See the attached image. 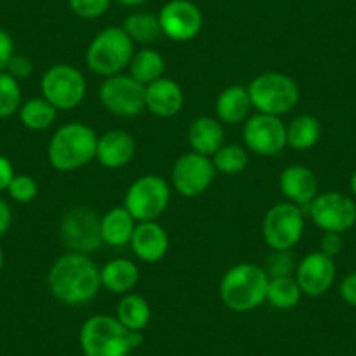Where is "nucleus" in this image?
Here are the masks:
<instances>
[{
	"mask_svg": "<svg viewBox=\"0 0 356 356\" xmlns=\"http://www.w3.org/2000/svg\"><path fill=\"white\" fill-rule=\"evenodd\" d=\"M47 286L54 299L61 304L82 306L93 300L100 292V269L84 253L68 252L58 257L49 267Z\"/></svg>",
	"mask_w": 356,
	"mask_h": 356,
	"instance_id": "obj_1",
	"label": "nucleus"
},
{
	"mask_svg": "<svg viewBox=\"0 0 356 356\" xmlns=\"http://www.w3.org/2000/svg\"><path fill=\"white\" fill-rule=\"evenodd\" d=\"M269 276L257 264H236L222 276L218 296L224 306L234 313H248L266 302Z\"/></svg>",
	"mask_w": 356,
	"mask_h": 356,
	"instance_id": "obj_2",
	"label": "nucleus"
},
{
	"mask_svg": "<svg viewBox=\"0 0 356 356\" xmlns=\"http://www.w3.org/2000/svg\"><path fill=\"white\" fill-rule=\"evenodd\" d=\"M98 135L84 122H67L47 145V159L58 171H75L97 159Z\"/></svg>",
	"mask_w": 356,
	"mask_h": 356,
	"instance_id": "obj_3",
	"label": "nucleus"
},
{
	"mask_svg": "<svg viewBox=\"0 0 356 356\" xmlns=\"http://www.w3.org/2000/svg\"><path fill=\"white\" fill-rule=\"evenodd\" d=\"M135 54V42L122 30V26H107L95 35L86 51V63L89 70L102 77L122 74Z\"/></svg>",
	"mask_w": 356,
	"mask_h": 356,
	"instance_id": "obj_4",
	"label": "nucleus"
},
{
	"mask_svg": "<svg viewBox=\"0 0 356 356\" xmlns=\"http://www.w3.org/2000/svg\"><path fill=\"white\" fill-rule=\"evenodd\" d=\"M252 107L259 114L282 115L289 114L299 104V86L290 75L282 72H266L248 84Z\"/></svg>",
	"mask_w": 356,
	"mask_h": 356,
	"instance_id": "obj_5",
	"label": "nucleus"
},
{
	"mask_svg": "<svg viewBox=\"0 0 356 356\" xmlns=\"http://www.w3.org/2000/svg\"><path fill=\"white\" fill-rule=\"evenodd\" d=\"M79 344L84 356H129V330L115 316L95 314L82 323Z\"/></svg>",
	"mask_w": 356,
	"mask_h": 356,
	"instance_id": "obj_6",
	"label": "nucleus"
},
{
	"mask_svg": "<svg viewBox=\"0 0 356 356\" xmlns=\"http://www.w3.org/2000/svg\"><path fill=\"white\" fill-rule=\"evenodd\" d=\"M40 91L56 111H74L84 102L88 84L84 74L77 67L58 63L44 72Z\"/></svg>",
	"mask_w": 356,
	"mask_h": 356,
	"instance_id": "obj_7",
	"label": "nucleus"
},
{
	"mask_svg": "<svg viewBox=\"0 0 356 356\" xmlns=\"http://www.w3.org/2000/svg\"><path fill=\"white\" fill-rule=\"evenodd\" d=\"M171 189L159 175H143L128 187L124 208L136 222L157 220L166 211Z\"/></svg>",
	"mask_w": 356,
	"mask_h": 356,
	"instance_id": "obj_8",
	"label": "nucleus"
},
{
	"mask_svg": "<svg viewBox=\"0 0 356 356\" xmlns=\"http://www.w3.org/2000/svg\"><path fill=\"white\" fill-rule=\"evenodd\" d=\"M102 217L89 207L70 208L63 215L60 224L61 243L70 252L88 253L97 252L102 245Z\"/></svg>",
	"mask_w": 356,
	"mask_h": 356,
	"instance_id": "obj_9",
	"label": "nucleus"
},
{
	"mask_svg": "<svg viewBox=\"0 0 356 356\" xmlns=\"http://www.w3.org/2000/svg\"><path fill=\"white\" fill-rule=\"evenodd\" d=\"M304 234V210L292 203H278L266 213L262 236L271 250H292Z\"/></svg>",
	"mask_w": 356,
	"mask_h": 356,
	"instance_id": "obj_10",
	"label": "nucleus"
},
{
	"mask_svg": "<svg viewBox=\"0 0 356 356\" xmlns=\"http://www.w3.org/2000/svg\"><path fill=\"white\" fill-rule=\"evenodd\" d=\"M104 108L118 118H136L145 111V86L126 74L107 77L100 86Z\"/></svg>",
	"mask_w": 356,
	"mask_h": 356,
	"instance_id": "obj_11",
	"label": "nucleus"
},
{
	"mask_svg": "<svg viewBox=\"0 0 356 356\" xmlns=\"http://www.w3.org/2000/svg\"><path fill=\"white\" fill-rule=\"evenodd\" d=\"M307 213L313 224L323 232L342 234L356 225V203L337 191L318 194L307 207Z\"/></svg>",
	"mask_w": 356,
	"mask_h": 356,
	"instance_id": "obj_12",
	"label": "nucleus"
},
{
	"mask_svg": "<svg viewBox=\"0 0 356 356\" xmlns=\"http://www.w3.org/2000/svg\"><path fill=\"white\" fill-rule=\"evenodd\" d=\"M217 170L211 157L197 152H187L178 157L171 170V186L180 196L197 197L207 193L215 180Z\"/></svg>",
	"mask_w": 356,
	"mask_h": 356,
	"instance_id": "obj_13",
	"label": "nucleus"
},
{
	"mask_svg": "<svg viewBox=\"0 0 356 356\" xmlns=\"http://www.w3.org/2000/svg\"><path fill=\"white\" fill-rule=\"evenodd\" d=\"M243 142L257 156H276L286 147V124L278 115H250L243 124Z\"/></svg>",
	"mask_w": 356,
	"mask_h": 356,
	"instance_id": "obj_14",
	"label": "nucleus"
},
{
	"mask_svg": "<svg viewBox=\"0 0 356 356\" xmlns=\"http://www.w3.org/2000/svg\"><path fill=\"white\" fill-rule=\"evenodd\" d=\"M157 16L163 35L173 42H189L203 29V13L193 0H170Z\"/></svg>",
	"mask_w": 356,
	"mask_h": 356,
	"instance_id": "obj_15",
	"label": "nucleus"
},
{
	"mask_svg": "<svg viewBox=\"0 0 356 356\" xmlns=\"http://www.w3.org/2000/svg\"><path fill=\"white\" fill-rule=\"evenodd\" d=\"M337 275V267L332 257L313 252L304 257L296 269V280L304 296L321 297L332 289Z\"/></svg>",
	"mask_w": 356,
	"mask_h": 356,
	"instance_id": "obj_16",
	"label": "nucleus"
},
{
	"mask_svg": "<svg viewBox=\"0 0 356 356\" xmlns=\"http://www.w3.org/2000/svg\"><path fill=\"white\" fill-rule=\"evenodd\" d=\"M280 191L289 203L307 210L318 196V178L304 164H290L280 175Z\"/></svg>",
	"mask_w": 356,
	"mask_h": 356,
	"instance_id": "obj_17",
	"label": "nucleus"
},
{
	"mask_svg": "<svg viewBox=\"0 0 356 356\" xmlns=\"http://www.w3.org/2000/svg\"><path fill=\"white\" fill-rule=\"evenodd\" d=\"M133 253L136 259L147 264H156L170 250V238L161 224L156 220L150 222H138L133 231L131 241H129Z\"/></svg>",
	"mask_w": 356,
	"mask_h": 356,
	"instance_id": "obj_18",
	"label": "nucleus"
},
{
	"mask_svg": "<svg viewBox=\"0 0 356 356\" xmlns=\"http://www.w3.org/2000/svg\"><path fill=\"white\" fill-rule=\"evenodd\" d=\"M184 91L173 79L161 77L145 86V111L156 118H175L184 107Z\"/></svg>",
	"mask_w": 356,
	"mask_h": 356,
	"instance_id": "obj_19",
	"label": "nucleus"
},
{
	"mask_svg": "<svg viewBox=\"0 0 356 356\" xmlns=\"http://www.w3.org/2000/svg\"><path fill=\"white\" fill-rule=\"evenodd\" d=\"M136 154V142L124 129H112L98 136L97 159L108 170H119L133 161Z\"/></svg>",
	"mask_w": 356,
	"mask_h": 356,
	"instance_id": "obj_20",
	"label": "nucleus"
},
{
	"mask_svg": "<svg viewBox=\"0 0 356 356\" xmlns=\"http://www.w3.org/2000/svg\"><path fill=\"white\" fill-rule=\"evenodd\" d=\"M252 100L248 89L243 86H229L218 95L215 102V114L224 124H239L250 118L252 112Z\"/></svg>",
	"mask_w": 356,
	"mask_h": 356,
	"instance_id": "obj_21",
	"label": "nucleus"
},
{
	"mask_svg": "<svg viewBox=\"0 0 356 356\" xmlns=\"http://www.w3.org/2000/svg\"><path fill=\"white\" fill-rule=\"evenodd\" d=\"M102 286L108 292L126 296L136 286L140 280V269L128 259H114L100 269Z\"/></svg>",
	"mask_w": 356,
	"mask_h": 356,
	"instance_id": "obj_22",
	"label": "nucleus"
},
{
	"mask_svg": "<svg viewBox=\"0 0 356 356\" xmlns=\"http://www.w3.org/2000/svg\"><path fill=\"white\" fill-rule=\"evenodd\" d=\"M189 143L194 152L211 157L224 145V128L217 118H197L189 128Z\"/></svg>",
	"mask_w": 356,
	"mask_h": 356,
	"instance_id": "obj_23",
	"label": "nucleus"
},
{
	"mask_svg": "<svg viewBox=\"0 0 356 356\" xmlns=\"http://www.w3.org/2000/svg\"><path fill=\"white\" fill-rule=\"evenodd\" d=\"M136 224L138 222L124 207L112 208L102 217V239L105 245L115 246V248L129 245Z\"/></svg>",
	"mask_w": 356,
	"mask_h": 356,
	"instance_id": "obj_24",
	"label": "nucleus"
},
{
	"mask_svg": "<svg viewBox=\"0 0 356 356\" xmlns=\"http://www.w3.org/2000/svg\"><path fill=\"white\" fill-rule=\"evenodd\" d=\"M115 318L129 332H143L152 318V309L145 297L138 293H126L115 307Z\"/></svg>",
	"mask_w": 356,
	"mask_h": 356,
	"instance_id": "obj_25",
	"label": "nucleus"
},
{
	"mask_svg": "<svg viewBox=\"0 0 356 356\" xmlns=\"http://www.w3.org/2000/svg\"><path fill=\"white\" fill-rule=\"evenodd\" d=\"M129 75L140 84L149 86L150 82L157 81V79L164 77V70H166V61H164L163 54L159 51L152 49V47H143V49L136 51L133 54L131 61L128 65Z\"/></svg>",
	"mask_w": 356,
	"mask_h": 356,
	"instance_id": "obj_26",
	"label": "nucleus"
},
{
	"mask_svg": "<svg viewBox=\"0 0 356 356\" xmlns=\"http://www.w3.org/2000/svg\"><path fill=\"white\" fill-rule=\"evenodd\" d=\"M321 136V126L314 115L299 114L286 124V147L293 150H309Z\"/></svg>",
	"mask_w": 356,
	"mask_h": 356,
	"instance_id": "obj_27",
	"label": "nucleus"
},
{
	"mask_svg": "<svg viewBox=\"0 0 356 356\" xmlns=\"http://www.w3.org/2000/svg\"><path fill=\"white\" fill-rule=\"evenodd\" d=\"M122 30L128 33L133 42L142 44V46L157 42L159 37L163 35L159 16L152 15V13H133L124 19Z\"/></svg>",
	"mask_w": 356,
	"mask_h": 356,
	"instance_id": "obj_28",
	"label": "nucleus"
},
{
	"mask_svg": "<svg viewBox=\"0 0 356 356\" xmlns=\"http://www.w3.org/2000/svg\"><path fill=\"white\" fill-rule=\"evenodd\" d=\"M19 121L30 131H46L56 121L58 111L44 97L30 98L18 112Z\"/></svg>",
	"mask_w": 356,
	"mask_h": 356,
	"instance_id": "obj_29",
	"label": "nucleus"
},
{
	"mask_svg": "<svg viewBox=\"0 0 356 356\" xmlns=\"http://www.w3.org/2000/svg\"><path fill=\"white\" fill-rule=\"evenodd\" d=\"M300 297H302V290H300L296 278H292V276L269 278L266 300L275 309H293V307L299 306Z\"/></svg>",
	"mask_w": 356,
	"mask_h": 356,
	"instance_id": "obj_30",
	"label": "nucleus"
},
{
	"mask_svg": "<svg viewBox=\"0 0 356 356\" xmlns=\"http://www.w3.org/2000/svg\"><path fill=\"white\" fill-rule=\"evenodd\" d=\"M211 161L217 173L220 171L224 175H238L248 166V152H246V147L229 143V145H222L211 156Z\"/></svg>",
	"mask_w": 356,
	"mask_h": 356,
	"instance_id": "obj_31",
	"label": "nucleus"
},
{
	"mask_svg": "<svg viewBox=\"0 0 356 356\" xmlns=\"http://www.w3.org/2000/svg\"><path fill=\"white\" fill-rule=\"evenodd\" d=\"M22 86L8 72H0V119L18 114L22 108Z\"/></svg>",
	"mask_w": 356,
	"mask_h": 356,
	"instance_id": "obj_32",
	"label": "nucleus"
},
{
	"mask_svg": "<svg viewBox=\"0 0 356 356\" xmlns=\"http://www.w3.org/2000/svg\"><path fill=\"white\" fill-rule=\"evenodd\" d=\"M297 259L292 250H273L271 255L267 257L264 271L269 278H278V276H292L297 269Z\"/></svg>",
	"mask_w": 356,
	"mask_h": 356,
	"instance_id": "obj_33",
	"label": "nucleus"
},
{
	"mask_svg": "<svg viewBox=\"0 0 356 356\" xmlns=\"http://www.w3.org/2000/svg\"><path fill=\"white\" fill-rule=\"evenodd\" d=\"M8 194L16 203H32L39 194V186L30 175H15L8 187Z\"/></svg>",
	"mask_w": 356,
	"mask_h": 356,
	"instance_id": "obj_34",
	"label": "nucleus"
},
{
	"mask_svg": "<svg viewBox=\"0 0 356 356\" xmlns=\"http://www.w3.org/2000/svg\"><path fill=\"white\" fill-rule=\"evenodd\" d=\"M112 0H68L72 13L82 19H98L108 11Z\"/></svg>",
	"mask_w": 356,
	"mask_h": 356,
	"instance_id": "obj_35",
	"label": "nucleus"
},
{
	"mask_svg": "<svg viewBox=\"0 0 356 356\" xmlns=\"http://www.w3.org/2000/svg\"><path fill=\"white\" fill-rule=\"evenodd\" d=\"M9 75L16 79V81H25L30 75L33 74V63L29 56L25 54H13V58L9 60L8 68H6Z\"/></svg>",
	"mask_w": 356,
	"mask_h": 356,
	"instance_id": "obj_36",
	"label": "nucleus"
},
{
	"mask_svg": "<svg viewBox=\"0 0 356 356\" xmlns=\"http://www.w3.org/2000/svg\"><path fill=\"white\" fill-rule=\"evenodd\" d=\"M13 54H15V40H13L11 33L8 30L0 26V72H4L8 68Z\"/></svg>",
	"mask_w": 356,
	"mask_h": 356,
	"instance_id": "obj_37",
	"label": "nucleus"
},
{
	"mask_svg": "<svg viewBox=\"0 0 356 356\" xmlns=\"http://www.w3.org/2000/svg\"><path fill=\"white\" fill-rule=\"evenodd\" d=\"M342 250V236L339 232H325L320 239V252L334 259Z\"/></svg>",
	"mask_w": 356,
	"mask_h": 356,
	"instance_id": "obj_38",
	"label": "nucleus"
},
{
	"mask_svg": "<svg viewBox=\"0 0 356 356\" xmlns=\"http://www.w3.org/2000/svg\"><path fill=\"white\" fill-rule=\"evenodd\" d=\"M339 293H341L342 300L349 304L351 307H356V271L349 273L344 276L339 286Z\"/></svg>",
	"mask_w": 356,
	"mask_h": 356,
	"instance_id": "obj_39",
	"label": "nucleus"
},
{
	"mask_svg": "<svg viewBox=\"0 0 356 356\" xmlns=\"http://www.w3.org/2000/svg\"><path fill=\"white\" fill-rule=\"evenodd\" d=\"M15 166H13L11 159L6 157L4 154H0V193L8 191L9 184L15 178Z\"/></svg>",
	"mask_w": 356,
	"mask_h": 356,
	"instance_id": "obj_40",
	"label": "nucleus"
},
{
	"mask_svg": "<svg viewBox=\"0 0 356 356\" xmlns=\"http://www.w3.org/2000/svg\"><path fill=\"white\" fill-rule=\"evenodd\" d=\"M11 224H13L11 207L8 204V201H4L2 197H0V238H2L9 229H11Z\"/></svg>",
	"mask_w": 356,
	"mask_h": 356,
	"instance_id": "obj_41",
	"label": "nucleus"
},
{
	"mask_svg": "<svg viewBox=\"0 0 356 356\" xmlns=\"http://www.w3.org/2000/svg\"><path fill=\"white\" fill-rule=\"evenodd\" d=\"M114 2L124 6V8H138V6L145 4L147 0H114Z\"/></svg>",
	"mask_w": 356,
	"mask_h": 356,
	"instance_id": "obj_42",
	"label": "nucleus"
},
{
	"mask_svg": "<svg viewBox=\"0 0 356 356\" xmlns=\"http://www.w3.org/2000/svg\"><path fill=\"white\" fill-rule=\"evenodd\" d=\"M349 189H351L353 196L356 197V171L351 175V180H349Z\"/></svg>",
	"mask_w": 356,
	"mask_h": 356,
	"instance_id": "obj_43",
	"label": "nucleus"
},
{
	"mask_svg": "<svg viewBox=\"0 0 356 356\" xmlns=\"http://www.w3.org/2000/svg\"><path fill=\"white\" fill-rule=\"evenodd\" d=\"M2 267H4V252L0 248V271H2Z\"/></svg>",
	"mask_w": 356,
	"mask_h": 356,
	"instance_id": "obj_44",
	"label": "nucleus"
}]
</instances>
